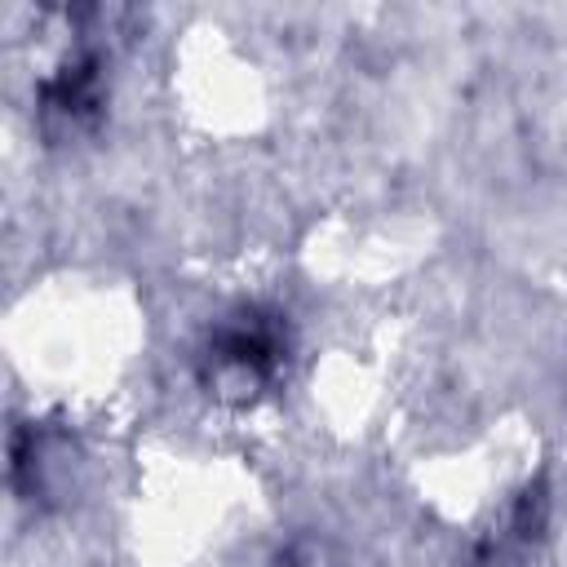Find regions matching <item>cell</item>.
<instances>
[{"instance_id": "cell-1", "label": "cell", "mask_w": 567, "mask_h": 567, "mask_svg": "<svg viewBox=\"0 0 567 567\" xmlns=\"http://www.w3.org/2000/svg\"><path fill=\"white\" fill-rule=\"evenodd\" d=\"M288 363V319L270 306H239L221 315L199 346V385L230 408L257 403Z\"/></svg>"}, {"instance_id": "cell-2", "label": "cell", "mask_w": 567, "mask_h": 567, "mask_svg": "<svg viewBox=\"0 0 567 567\" xmlns=\"http://www.w3.org/2000/svg\"><path fill=\"white\" fill-rule=\"evenodd\" d=\"M35 106L44 133L53 137L93 128L106 111V49L93 40H75L40 80Z\"/></svg>"}, {"instance_id": "cell-3", "label": "cell", "mask_w": 567, "mask_h": 567, "mask_svg": "<svg viewBox=\"0 0 567 567\" xmlns=\"http://www.w3.org/2000/svg\"><path fill=\"white\" fill-rule=\"evenodd\" d=\"M545 523H549V487L545 478H536L514 496L501 527L478 545L474 567H532V554L545 540Z\"/></svg>"}, {"instance_id": "cell-4", "label": "cell", "mask_w": 567, "mask_h": 567, "mask_svg": "<svg viewBox=\"0 0 567 567\" xmlns=\"http://www.w3.org/2000/svg\"><path fill=\"white\" fill-rule=\"evenodd\" d=\"M279 567H328V558H323V545L297 540V545H288V549L279 554Z\"/></svg>"}]
</instances>
